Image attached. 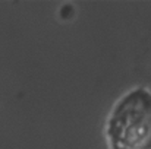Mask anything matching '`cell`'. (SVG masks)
I'll use <instances>...</instances> for the list:
<instances>
[{
  "label": "cell",
  "mask_w": 151,
  "mask_h": 149,
  "mask_svg": "<svg viewBox=\"0 0 151 149\" xmlns=\"http://www.w3.org/2000/svg\"><path fill=\"white\" fill-rule=\"evenodd\" d=\"M110 149H151V91L131 89L111 108L104 129Z\"/></svg>",
  "instance_id": "6da1fadb"
}]
</instances>
